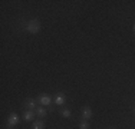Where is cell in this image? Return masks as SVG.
<instances>
[{"label":"cell","instance_id":"2","mask_svg":"<svg viewBox=\"0 0 135 129\" xmlns=\"http://www.w3.org/2000/svg\"><path fill=\"white\" fill-rule=\"evenodd\" d=\"M36 102L39 103V106H49L52 103V98L49 95H46V93H42V95H39Z\"/></svg>","mask_w":135,"mask_h":129},{"label":"cell","instance_id":"1","mask_svg":"<svg viewBox=\"0 0 135 129\" xmlns=\"http://www.w3.org/2000/svg\"><path fill=\"white\" fill-rule=\"evenodd\" d=\"M25 29H26L29 33H32V34L39 33V30H40V23H39V20H30V22H27L26 26H25Z\"/></svg>","mask_w":135,"mask_h":129},{"label":"cell","instance_id":"6","mask_svg":"<svg viewBox=\"0 0 135 129\" xmlns=\"http://www.w3.org/2000/svg\"><path fill=\"white\" fill-rule=\"evenodd\" d=\"M25 108H27L29 111H33V109L37 108V102L35 99H27L26 103H25Z\"/></svg>","mask_w":135,"mask_h":129},{"label":"cell","instance_id":"8","mask_svg":"<svg viewBox=\"0 0 135 129\" xmlns=\"http://www.w3.org/2000/svg\"><path fill=\"white\" fill-rule=\"evenodd\" d=\"M35 112H36V115L39 116V118H45L46 113H47V111L43 108V106H37V108L35 109Z\"/></svg>","mask_w":135,"mask_h":129},{"label":"cell","instance_id":"14","mask_svg":"<svg viewBox=\"0 0 135 129\" xmlns=\"http://www.w3.org/2000/svg\"><path fill=\"white\" fill-rule=\"evenodd\" d=\"M134 111H135V109H134Z\"/></svg>","mask_w":135,"mask_h":129},{"label":"cell","instance_id":"13","mask_svg":"<svg viewBox=\"0 0 135 129\" xmlns=\"http://www.w3.org/2000/svg\"><path fill=\"white\" fill-rule=\"evenodd\" d=\"M109 129H112V128H109Z\"/></svg>","mask_w":135,"mask_h":129},{"label":"cell","instance_id":"4","mask_svg":"<svg viewBox=\"0 0 135 129\" xmlns=\"http://www.w3.org/2000/svg\"><path fill=\"white\" fill-rule=\"evenodd\" d=\"M53 102H55V105H57V106H63V105H65V102H66V95L63 92L56 93V95H55Z\"/></svg>","mask_w":135,"mask_h":129},{"label":"cell","instance_id":"11","mask_svg":"<svg viewBox=\"0 0 135 129\" xmlns=\"http://www.w3.org/2000/svg\"><path fill=\"white\" fill-rule=\"evenodd\" d=\"M79 129H89V123H88V121H82L81 123H79Z\"/></svg>","mask_w":135,"mask_h":129},{"label":"cell","instance_id":"12","mask_svg":"<svg viewBox=\"0 0 135 129\" xmlns=\"http://www.w3.org/2000/svg\"><path fill=\"white\" fill-rule=\"evenodd\" d=\"M134 33H135V23H134Z\"/></svg>","mask_w":135,"mask_h":129},{"label":"cell","instance_id":"7","mask_svg":"<svg viewBox=\"0 0 135 129\" xmlns=\"http://www.w3.org/2000/svg\"><path fill=\"white\" fill-rule=\"evenodd\" d=\"M35 115H36V112H35V111H26V112L23 113V121H26V122L33 121Z\"/></svg>","mask_w":135,"mask_h":129},{"label":"cell","instance_id":"10","mask_svg":"<svg viewBox=\"0 0 135 129\" xmlns=\"http://www.w3.org/2000/svg\"><path fill=\"white\" fill-rule=\"evenodd\" d=\"M60 113H62L63 118H70V115H72L69 109H62V111H60Z\"/></svg>","mask_w":135,"mask_h":129},{"label":"cell","instance_id":"5","mask_svg":"<svg viewBox=\"0 0 135 129\" xmlns=\"http://www.w3.org/2000/svg\"><path fill=\"white\" fill-rule=\"evenodd\" d=\"M91 116H92L91 108H89V106H85V108H83V111H82V119H83V121H89V119H91Z\"/></svg>","mask_w":135,"mask_h":129},{"label":"cell","instance_id":"3","mask_svg":"<svg viewBox=\"0 0 135 129\" xmlns=\"http://www.w3.org/2000/svg\"><path fill=\"white\" fill-rule=\"evenodd\" d=\"M19 121H20L19 115L15 113V112H12V113L9 115V118H7V128H13V126H16V125L19 123Z\"/></svg>","mask_w":135,"mask_h":129},{"label":"cell","instance_id":"9","mask_svg":"<svg viewBox=\"0 0 135 129\" xmlns=\"http://www.w3.org/2000/svg\"><path fill=\"white\" fill-rule=\"evenodd\" d=\"M32 129H45V122L43 121H35L32 125Z\"/></svg>","mask_w":135,"mask_h":129}]
</instances>
